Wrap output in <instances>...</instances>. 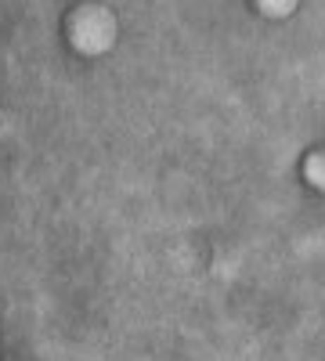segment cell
Listing matches in <instances>:
<instances>
[{"mask_svg": "<svg viewBox=\"0 0 325 361\" xmlns=\"http://www.w3.org/2000/svg\"><path fill=\"white\" fill-rule=\"evenodd\" d=\"M304 173H307V180H311V185L325 188V152H314V156L304 163Z\"/></svg>", "mask_w": 325, "mask_h": 361, "instance_id": "cell-1", "label": "cell"}]
</instances>
